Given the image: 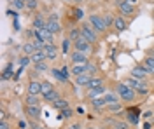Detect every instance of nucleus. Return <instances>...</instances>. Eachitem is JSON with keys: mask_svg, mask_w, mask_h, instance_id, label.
I'll use <instances>...</instances> for the list:
<instances>
[{"mask_svg": "<svg viewBox=\"0 0 154 129\" xmlns=\"http://www.w3.org/2000/svg\"><path fill=\"white\" fill-rule=\"evenodd\" d=\"M116 92L119 94V98L123 99V101H135V99H137V91L130 89V87L125 86L123 82H119V84L116 86Z\"/></svg>", "mask_w": 154, "mask_h": 129, "instance_id": "nucleus-1", "label": "nucleus"}, {"mask_svg": "<svg viewBox=\"0 0 154 129\" xmlns=\"http://www.w3.org/2000/svg\"><path fill=\"white\" fill-rule=\"evenodd\" d=\"M89 25L93 26V30H95L96 33H102V35L107 33V30H109L105 26V23H103V18H102V16H96V14H91V16H89Z\"/></svg>", "mask_w": 154, "mask_h": 129, "instance_id": "nucleus-2", "label": "nucleus"}, {"mask_svg": "<svg viewBox=\"0 0 154 129\" xmlns=\"http://www.w3.org/2000/svg\"><path fill=\"white\" fill-rule=\"evenodd\" d=\"M81 30H82V37H84L88 42H91V44H96V42H98V33L93 30V26H91L89 23H82Z\"/></svg>", "mask_w": 154, "mask_h": 129, "instance_id": "nucleus-3", "label": "nucleus"}, {"mask_svg": "<svg viewBox=\"0 0 154 129\" xmlns=\"http://www.w3.org/2000/svg\"><path fill=\"white\" fill-rule=\"evenodd\" d=\"M116 5H117V10H119V14L121 16H135V12H137V9H135V5H131V4H128V2H125V0H117L116 2Z\"/></svg>", "mask_w": 154, "mask_h": 129, "instance_id": "nucleus-4", "label": "nucleus"}, {"mask_svg": "<svg viewBox=\"0 0 154 129\" xmlns=\"http://www.w3.org/2000/svg\"><path fill=\"white\" fill-rule=\"evenodd\" d=\"M46 28H48L53 35H56V33H60V31H61V25L58 23V14H51V16H49Z\"/></svg>", "mask_w": 154, "mask_h": 129, "instance_id": "nucleus-5", "label": "nucleus"}, {"mask_svg": "<svg viewBox=\"0 0 154 129\" xmlns=\"http://www.w3.org/2000/svg\"><path fill=\"white\" fill-rule=\"evenodd\" d=\"M70 61H72V65H88V63H89L88 54L79 52V51H72V52H70Z\"/></svg>", "mask_w": 154, "mask_h": 129, "instance_id": "nucleus-6", "label": "nucleus"}, {"mask_svg": "<svg viewBox=\"0 0 154 129\" xmlns=\"http://www.w3.org/2000/svg\"><path fill=\"white\" fill-rule=\"evenodd\" d=\"M74 51H79V52L88 54V52H91V42H88V40L82 37V39H79L77 42H74Z\"/></svg>", "mask_w": 154, "mask_h": 129, "instance_id": "nucleus-7", "label": "nucleus"}, {"mask_svg": "<svg viewBox=\"0 0 154 129\" xmlns=\"http://www.w3.org/2000/svg\"><path fill=\"white\" fill-rule=\"evenodd\" d=\"M26 92L32 94V96H40V92H42V84H40L38 80H30L28 87H26Z\"/></svg>", "mask_w": 154, "mask_h": 129, "instance_id": "nucleus-8", "label": "nucleus"}, {"mask_svg": "<svg viewBox=\"0 0 154 129\" xmlns=\"http://www.w3.org/2000/svg\"><path fill=\"white\" fill-rule=\"evenodd\" d=\"M114 28H116V31H117V33H123V31L128 30V23H126L125 16H121V14H119V16H116Z\"/></svg>", "mask_w": 154, "mask_h": 129, "instance_id": "nucleus-9", "label": "nucleus"}, {"mask_svg": "<svg viewBox=\"0 0 154 129\" xmlns=\"http://www.w3.org/2000/svg\"><path fill=\"white\" fill-rule=\"evenodd\" d=\"M25 113L30 119H40V107H32V105H25Z\"/></svg>", "mask_w": 154, "mask_h": 129, "instance_id": "nucleus-10", "label": "nucleus"}, {"mask_svg": "<svg viewBox=\"0 0 154 129\" xmlns=\"http://www.w3.org/2000/svg\"><path fill=\"white\" fill-rule=\"evenodd\" d=\"M91 75H88V73H82V75H79V77H75V84L79 86V87H88L89 86V82H91Z\"/></svg>", "mask_w": 154, "mask_h": 129, "instance_id": "nucleus-11", "label": "nucleus"}, {"mask_svg": "<svg viewBox=\"0 0 154 129\" xmlns=\"http://www.w3.org/2000/svg\"><path fill=\"white\" fill-rule=\"evenodd\" d=\"M44 52H46L48 60H56L58 58V49H56V45H53V44H46Z\"/></svg>", "mask_w": 154, "mask_h": 129, "instance_id": "nucleus-12", "label": "nucleus"}, {"mask_svg": "<svg viewBox=\"0 0 154 129\" xmlns=\"http://www.w3.org/2000/svg\"><path fill=\"white\" fill-rule=\"evenodd\" d=\"M130 75H131L133 79H137V80H145V77H147V73L140 68V65H138V66H135V68L130 72Z\"/></svg>", "mask_w": 154, "mask_h": 129, "instance_id": "nucleus-13", "label": "nucleus"}, {"mask_svg": "<svg viewBox=\"0 0 154 129\" xmlns=\"http://www.w3.org/2000/svg\"><path fill=\"white\" fill-rule=\"evenodd\" d=\"M30 58H32V63H33V65H35V63H44V61L48 60V56H46L44 51H35Z\"/></svg>", "mask_w": 154, "mask_h": 129, "instance_id": "nucleus-14", "label": "nucleus"}, {"mask_svg": "<svg viewBox=\"0 0 154 129\" xmlns=\"http://www.w3.org/2000/svg\"><path fill=\"white\" fill-rule=\"evenodd\" d=\"M46 25H48V21L44 19L42 16H35L33 21H32V26H33V30H40V28H46Z\"/></svg>", "mask_w": 154, "mask_h": 129, "instance_id": "nucleus-15", "label": "nucleus"}, {"mask_svg": "<svg viewBox=\"0 0 154 129\" xmlns=\"http://www.w3.org/2000/svg\"><path fill=\"white\" fill-rule=\"evenodd\" d=\"M40 84H42V92H40V94H42V98H44V96H48L51 91H54V86H53L49 80H42Z\"/></svg>", "mask_w": 154, "mask_h": 129, "instance_id": "nucleus-16", "label": "nucleus"}, {"mask_svg": "<svg viewBox=\"0 0 154 129\" xmlns=\"http://www.w3.org/2000/svg\"><path fill=\"white\" fill-rule=\"evenodd\" d=\"M68 39L72 40V42H77L79 39H82V30L81 28H72L70 33H68Z\"/></svg>", "mask_w": 154, "mask_h": 129, "instance_id": "nucleus-17", "label": "nucleus"}, {"mask_svg": "<svg viewBox=\"0 0 154 129\" xmlns=\"http://www.w3.org/2000/svg\"><path fill=\"white\" fill-rule=\"evenodd\" d=\"M102 86H103V77H93L91 82H89V86H88V89H98Z\"/></svg>", "mask_w": 154, "mask_h": 129, "instance_id": "nucleus-18", "label": "nucleus"}, {"mask_svg": "<svg viewBox=\"0 0 154 129\" xmlns=\"http://www.w3.org/2000/svg\"><path fill=\"white\" fill-rule=\"evenodd\" d=\"M70 73H72L74 77H79V75L86 73V65H74L72 70H70Z\"/></svg>", "mask_w": 154, "mask_h": 129, "instance_id": "nucleus-19", "label": "nucleus"}, {"mask_svg": "<svg viewBox=\"0 0 154 129\" xmlns=\"http://www.w3.org/2000/svg\"><path fill=\"white\" fill-rule=\"evenodd\" d=\"M53 107L56 110H65V108H68V101L65 98H60V99H56V101H53Z\"/></svg>", "mask_w": 154, "mask_h": 129, "instance_id": "nucleus-20", "label": "nucleus"}, {"mask_svg": "<svg viewBox=\"0 0 154 129\" xmlns=\"http://www.w3.org/2000/svg\"><path fill=\"white\" fill-rule=\"evenodd\" d=\"M102 92H105V86H102V87H98V89H88V96L93 101V99H96L98 94H102Z\"/></svg>", "mask_w": 154, "mask_h": 129, "instance_id": "nucleus-21", "label": "nucleus"}, {"mask_svg": "<svg viewBox=\"0 0 154 129\" xmlns=\"http://www.w3.org/2000/svg\"><path fill=\"white\" fill-rule=\"evenodd\" d=\"M137 92L138 94H147L149 92V84L145 82V80H138V86H137Z\"/></svg>", "mask_w": 154, "mask_h": 129, "instance_id": "nucleus-22", "label": "nucleus"}, {"mask_svg": "<svg viewBox=\"0 0 154 129\" xmlns=\"http://www.w3.org/2000/svg\"><path fill=\"white\" fill-rule=\"evenodd\" d=\"M35 45H33V42H26L25 45H23V52H25V56H32L33 52H35Z\"/></svg>", "mask_w": 154, "mask_h": 129, "instance_id": "nucleus-23", "label": "nucleus"}, {"mask_svg": "<svg viewBox=\"0 0 154 129\" xmlns=\"http://www.w3.org/2000/svg\"><path fill=\"white\" fill-rule=\"evenodd\" d=\"M123 84H125V86H128L130 89H137V86H138V80L133 79V77L130 75V77H126V79L123 80Z\"/></svg>", "mask_w": 154, "mask_h": 129, "instance_id": "nucleus-24", "label": "nucleus"}, {"mask_svg": "<svg viewBox=\"0 0 154 129\" xmlns=\"http://www.w3.org/2000/svg\"><path fill=\"white\" fill-rule=\"evenodd\" d=\"M103 18V23H105L107 28H110V26H114V21H116V16L112 14H105V16H102Z\"/></svg>", "mask_w": 154, "mask_h": 129, "instance_id": "nucleus-25", "label": "nucleus"}, {"mask_svg": "<svg viewBox=\"0 0 154 129\" xmlns=\"http://www.w3.org/2000/svg\"><path fill=\"white\" fill-rule=\"evenodd\" d=\"M119 99H121V98H119V94H112V92L105 96L107 105H114V103H119Z\"/></svg>", "mask_w": 154, "mask_h": 129, "instance_id": "nucleus-26", "label": "nucleus"}, {"mask_svg": "<svg viewBox=\"0 0 154 129\" xmlns=\"http://www.w3.org/2000/svg\"><path fill=\"white\" fill-rule=\"evenodd\" d=\"M60 98H61V96H60V92H58L56 89L51 91L48 96H44V99H46V101H51V103H53V101H56V99H60Z\"/></svg>", "mask_w": 154, "mask_h": 129, "instance_id": "nucleus-27", "label": "nucleus"}, {"mask_svg": "<svg viewBox=\"0 0 154 129\" xmlns=\"http://www.w3.org/2000/svg\"><path fill=\"white\" fill-rule=\"evenodd\" d=\"M25 103H26V105H32V107H38V96L28 94V96L25 98Z\"/></svg>", "mask_w": 154, "mask_h": 129, "instance_id": "nucleus-28", "label": "nucleus"}, {"mask_svg": "<svg viewBox=\"0 0 154 129\" xmlns=\"http://www.w3.org/2000/svg\"><path fill=\"white\" fill-rule=\"evenodd\" d=\"M11 77H12V63H9L5 66V70H4V73H2V79L4 80H9Z\"/></svg>", "mask_w": 154, "mask_h": 129, "instance_id": "nucleus-29", "label": "nucleus"}, {"mask_svg": "<svg viewBox=\"0 0 154 129\" xmlns=\"http://www.w3.org/2000/svg\"><path fill=\"white\" fill-rule=\"evenodd\" d=\"M11 4H12V7H14L16 10H23V9H26V4H25V0H12Z\"/></svg>", "mask_w": 154, "mask_h": 129, "instance_id": "nucleus-30", "label": "nucleus"}, {"mask_svg": "<svg viewBox=\"0 0 154 129\" xmlns=\"http://www.w3.org/2000/svg\"><path fill=\"white\" fill-rule=\"evenodd\" d=\"M91 105H93L95 108H102V107H107V101H105V98H96V99L91 101Z\"/></svg>", "mask_w": 154, "mask_h": 129, "instance_id": "nucleus-31", "label": "nucleus"}, {"mask_svg": "<svg viewBox=\"0 0 154 129\" xmlns=\"http://www.w3.org/2000/svg\"><path fill=\"white\" fill-rule=\"evenodd\" d=\"M96 65H93V63H88L86 65V73L88 75H91V77H96Z\"/></svg>", "mask_w": 154, "mask_h": 129, "instance_id": "nucleus-32", "label": "nucleus"}, {"mask_svg": "<svg viewBox=\"0 0 154 129\" xmlns=\"http://www.w3.org/2000/svg\"><path fill=\"white\" fill-rule=\"evenodd\" d=\"M25 4H26V9L28 10H35L38 5V0H25Z\"/></svg>", "mask_w": 154, "mask_h": 129, "instance_id": "nucleus-33", "label": "nucleus"}, {"mask_svg": "<svg viewBox=\"0 0 154 129\" xmlns=\"http://www.w3.org/2000/svg\"><path fill=\"white\" fill-rule=\"evenodd\" d=\"M72 44H74V42L68 39V37L63 40V45H61V49H63V52H65V54H68V49H70V45H72Z\"/></svg>", "mask_w": 154, "mask_h": 129, "instance_id": "nucleus-34", "label": "nucleus"}, {"mask_svg": "<svg viewBox=\"0 0 154 129\" xmlns=\"http://www.w3.org/2000/svg\"><path fill=\"white\" fill-rule=\"evenodd\" d=\"M33 68H35V72H46V70H48V65H46V61H44V63H35V65H33Z\"/></svg>", "mask_w": 154, "mask_h": 129, "instance_id": "nucleus-35", "label": "nucleus"}, {"mask_svg": "<svg viewBox=\"0 0 154 129\" xmlns=\"http://www.w3.org/2000/svg\"><path fill=\"white\" fill-rule=\"evenodd\" d=\"M140 68L144 70V72L147 73V75H152V73H154V70L151 68V66H149V65H147L145 61H142V63H140Z\"/></svg>", "mask_w": 154, "mask_h": 129, "instance_id": "nucleus-36", "label": "nucleus"}, {"mask_svg": "<svg viewBox=\"0 0 154 129\" xmlns=\"http://www.w3.org/2000/svg\"><path fill=\"white\" fill-rule=\"evenodd\" d=\"M74 16H75L77 21L82 19V18H84V10L81 9V7H75V9H74Z\"/></svg>", "mask_w": 154, "mask_h": 129, "instance_id": "nucleus-37", "label": "nucleus"}, {"mask_svg": "<svg viewBox=\"0 0 154 129\" xmlns=\"http://www.w3.org/2000/svg\"><path fill=\"white\" fill-rule=\"evenodd\" d=\"M53 75L56 77L58 80H61V82H67V79H65V75L61 73V70H53Z\"/></svg>", "mask_w": 154, "mask_h": 129, "instance_id": "nucleus-38", "label": "nucleus"}, {"mask_svg": "<svg viewBox=\"0 0 154 129\" xmlns=\"http://www.w3.org/2000/svg\"><path fill=\"white\" fill-rule=\"evenodd\" d=\"M60 113H61V117H65V119H70L74 112H72V108H65V110H61Z\"/></svg>", "mask_w": 154, "mask_h": 129, "instance_id": "nucleus-39", "label": "nucleus"}, {"mask_svg": "<svg viewBox=\"0 0 154 129\" xmlns=\"http://www.w3.org/2000/svg\"><path fill=\"white\" fill-rule=\"evenodd\" d=\"M107 110H110V112H119V110H121V103H114V105H107Z\"/></svg>", "mask_w": 154, "mask_h": 129, "instance_id": "nucleus-40", "label": "nucleus"}, {"mask_svg": "<svg viewBox=\"0 0 154 129\" xmlns=\"http://www.w3.org/2000/svg\"><path fill=\"white\" fill-rule=\"evenodd\" d=\"M128 120H130V122H131V124H138V117H137V115H135V113H131V112H130V113H128Z\"/></svg>", "mask_w": 154, "mask_h": 129, "instance_id": "nucleus-41", "label": "nucleus"}, {"mask_svg": "<svg viewBox=\"0 0 154 129\" xmlns=\"http://www.w3.org/2000/svg\"><path fill=\"white\" fill-rule=\"evenodd\" d=\"M30 63H32V58H30V56H23V58H21V66H26Z\"/></svg>", "mask_w": 154, "mask_h": 129, "instance_id": "nucleus-42", "label": "nucleus"}, {"mask_svg": "<svg viewBox=\"0 0 154 129\" xmlns=\"http://www.w3.org/2000/svg\"><path fill=\"white\" fill-rule=\"evenodd\" d=\"M145 63H147V65H149V66H151V68L154 70V56H147V58H145Z\"/></svg>", "mask_w": 154, "mask_h": 129, "instance_id": "nucleus-43", "label": "nucleus"}, {"mask_svg": "<svg viewBox=\"0 0 154 129\" xmlns=\"http://www.w3.org/2000/svg\"><path fill=\"white\" fill-rule=\"evenodd\" d=\"M0 129H11L9 124H7V120H0Z\"/></svg>", "mask_w": 154, "mask_h": 129, "instance_id": "nucleus-44", "label": "nucleus"}, {"mask_svg": "<svg viewBox=\"0 0 154 129\" xmlns=\"http://www.w3.org/2000/svg\"><path fill=\"white\" fill-rule=\"evenodd\" d=\"M0 120H7V113H5V110H0Z\"/></svg>", "mask_w": 154, "mask_h": 129, "instance_id": "nucleus-45", "label": "nucleus"}, {"mask_svg": "<svg viewBox=\"0 0 154 129\" xmlns=\"http://www.w3.org/2000/svg\"><path fill=\"white\" fill-rule=\"evenodd\" d=\"M68 129H82V126H81L79 122H75V124H72V126H70Z\"/></svg>", "mask_w": 154, "mask_h": 129, "instance_id": "nucleus-46", "label": "nucleus"}, {"mask_svg": "<svg viewBox=\"0 0 154 129\" xmlns=\"http://www.w3.org/2000/svg\"><path fill=\"white\" fill-rule=\"evenodd\" d=\"M61 73L65 75V79H68V70L67 68H61Z\"/></svg>", "mask_w": 154, "mask_h": 129, "instance_id": "nucleus-47", "label": "nucleus"}, {"mask_svg": "<svg viewBox=\"0 0 154 129\" xmlns=\"http://www.w3.org/2000/svg\"><path fill=\"white\" fill-rule=\"evenodd\" d=\"M144 129H152V126H151V122H145V124H144Z\"/></svg>", "mask_w": 154, "mask_h": 129, "instance_id": "nucleus-48", "label": "nucleus"}, {"mask_svg": "<svg viewBox=\"0 0 154 129\" xmlns=\"http://www.w3.org/2000/svg\"><path fill=\"white\" fill-rule=\"evenodd\" d=\"M125 2H128V4H131V5H135V4H137L138 0H125Z\"/></svg>", "mask_w": 154, "mask_h": 129, "instance_id": "nucleus-49", "label": "nucleus"}, {"mask_svg": "<svg viewBox=\"0 0 154 129\" xmlns=\"http://www.w3.org/2000/svg\"><path fill=\"white\" fill-rule=\"evenodd\" d=\"M72 2H75V4H84V0H72Z\"/></svg>", "mask_w": 154, "mask_h": 129, "instance_id": "nucleus-50", "label": "nucleus"}, {"mask_svg": "<svg viewBox=\"0 0 154 129\" xmlns=\"http://www.w3.org/2000/svg\"><path fill=\"white\" fill-rule=\"evenodd\" d=\"M33 129H48V128H44V126H35Z\"/></svg>", "mask_w": 154, "mask_h": 129, "instance_id": "nucleus-51", "label": "nucleus"}, {"mask_svg": "<svg viewBox=\"0 0 154 129\" xmlns=\"http://www.w3.org/2000/svg\"><path fill=\"white\" fill-rule=\"evenodd\" d=\"M151 56H154V49H152V51H151Z\"/></svg>", "mask_w": 154, "mask_h": 129, "instance_id": "nucleus-52", "label": "nucleus"}, {"mask_svg": "<svg viewBox=\"0 0 154 129\" xmlns=\"http://www.w3.org/2000/svg\"><path fill=\"white\" fill-rule=\"evenodd\" d=\"M84 129H96V128H84Z\"/></svg>", "mask_w": 154, "mask_h": 129, "instance_id": "nucleus-53", "label": "nucleus"}, {"mask_svg": "<svg viewBox=\"0 0 154 129\" xmlns=\"http://www.w3.org/2000/svg\"><path fill=\"white\" fill-rule=\"evenodd\" d=\"M96 129H105V128H96Z\"/></svg>", "mask_w": 154, "mask_h": 129, "instance_id": "nucleus-54", "label": "nucleus"}, {"mask_svg": "<svg viewBox=\"0 0 154 129\" xmlns=\"http://www.w3.org/2000/svg\"><path fill=\"white\" fill-rule=\"evenodd\" d=\"M110 129H117V128H110Z\"/></svg>", "mask_w": 154, "mask_h": 129, "instance_id": "nucleus-55", "label": "nucleus"}, {"mask_svg": "<svg viewBox=\"0 0 154 129\" xmlns=\"http://www.w3.org/2000/svg\"><path fill=\"white\" fill-rule=\"evenodd\" d=\"M152 16H154V10H152Z\"/></svg>", "mask_w": 154, "mask_h": 129, "instance_id": "nucleus-56", "label": "nucleus"}, {"mask_svg": "<svg viewBox=\"0 0 154 129\" xmlns=\"http://www.w3.org/2000/svg\"><path fill=\"white\" fill-rule=\"evenodd\" d=\"M91 2H95V0H91Z\"/></svg>", "mask_w": 154, "mask_h": 129, "instance_id": "nucleus-57", "label": "nucleus"}]
</instances>
